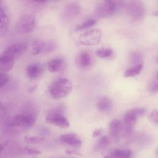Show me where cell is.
Instances as JSON below:
<instances>
[{
    "instance_id": "12",
    "label": "cell",
    "mask_w": 158,
    "mask_h": 158,
    "mask_svg": "<svg viewBox=\"0 0 158 158\" xmlns=\"http://www.w3.org/2000/svg\"><path fill=\"white\" fill-rule=\"evenodd\" d=\"M123 129V123L118 119H113L109 123V132L111 136L113 138H118Z\"/></svg>"
},
{
    "instance_id": "14",
    "label": "cell",
    "mask_w": 158,
    "mask_h": 158,
    "mask_svg": "<svg viewBox=\"0 0 158 158\" xmlns=\"http://www.w3.org/2000/svg\"><path fill=\"white\" fill-rule=\"evenodd\" d=\"M47 67L51 72H57L63 69L64 62L61 59H54L48 62Z\"/></svg>"
},
{
    "instance_id": "31",
    "label": "cell",
    "mask_w": 158,
    "mask_h": 158,
    "mask_svg": "<svg viewBox=\"0 0 158 158\" xmlns=\"http://www.w3.org/2000/svg\"><path fill=\"white\" fill-rule=\"evenodd\" d=\"M112 1H113V2L115 6L116 10H120L123 6V3H124L123 0H112Z\"/></svg>"
},
{
    "instance_id": "23",
    "label": "cell",
    "mask_w": 158,
    "mask_h": 158,
    "mask_svg": "<svg viewBox=\"0 0 158 158\" xmlns=\"http://www.w3.org/2000/svg\"><path fill=\"white\" fill-rule=\"evenodd\" d=\"M56 47L57 44L54 41H48L44 43L43 52L45 54L51 53L56 49Z\"/></svg>"
},
{
    "instance_id": "25",
    "label": "cell",
    "mask_w": 158,
    "mask_h": 158,
    "mask_svg": "<svg viewBox=\"0 0 158 158\" xmlns=\"http://www.w3.org/2000/svg\"><path fill=\"white\" fill-rule=\"evenodd\" d=\"M130 60L131 64H133V66L143 64L142 55L138 52H133L130 56Z\"/></svg>"
},
{
    "instance_id": "9",
    "label": "cell",
    "mask_w": 158,
    "mask_h": 158,
    "mask_svg": "<svg viewBox=\"0 0 158 158\" xmlns=\"http://www.w3.org/2000/svg\"><path fill=\"white\" fill-rule=\"evenodd\" d=\"M81 11L80 6L78 4L72 2L67 4L62 12V17L65 20H70L77 17Z\"/></svg>"
},
{
    "instance_id": "2",
    "label": "cell",
    "mask_w": 158,
    "mask_h": 158,
    "mask_svg": "<svg viewBox=\"0 0 158 158\" xmlns=\"http://www.w3.org/2000/svg\"><path fill=\"white\" fill-rule=\"evenodd\" d=\"M36 120V115L24 112L13 116L9 123L10 127L29 128L35 124Z\"/></svg>"
},
{
    "instance_id": "26",
    "label": "cell",
    "mask_w": 158,
    "mask_h": 158,
    "mask_svg": "<svg viewBox=\"0 0 158 158\" xmlns=\"http://www.w3.org/2000/svg\"><path fill=\"white\" fill-rule=\"evenodd\" d=\"M96 23V20H93V19L88 20L85 22L84 23H83L82 24L78 25V26L76 27L75 30H76V31H79V30H85V29H86V28H89V27H91L94 26Z\"/></svg>"
},
{
    "instance_id": "17",
    "label": "cell",
    "mask_w": 158,
    "mask_h": 158,
    "mask_svg": "<svg viewBox=\"0 0 158 158\" xmlns=\"http://www.w3.org/2000/svg\"><path fill=\"white\" fill-rule=\"evenodd\" d=\"M9 23V17L6 14L0 16V38L4 36L7 33Z\"/></svg>"
},
{
    "instance_id": "38",
    "label": "cell",
    "mask_w": 158,
    "mask_h": 158,
    "mask_svg": "<svg viewBox=\"0 0 158 158\" xmlns=\"http://www.w3.org/2000/svg\"><path fill=\"white\" fill-rule=\"evenodd\" d=\"M153 14H154L155 16H157V17H158V10H156V12H154Z\"/></svg>"
},
{
    "instance_id": "19",
    "label": "cell",
    "mask_w": 158,
    "mask_h": 158,
    "mask_svg": "<svg viewBox=\"0 0 158 158\" xmlns=\"http://www.w3.org/2000/svg\"><path fill=\"white\" fill-rule=\"evenodd\" d=\"M44 43L41 40H35L31 45V54L33 55H38L43 52Z\"/></svg>"
},
{
    "instance_id": "20",
    "label": "cell",
    "mask_w": 158,
    "mask_h": 158,
    "mask_svg": "<svg viewBox=\"0 0 158 158\" xmlns=\"http://www.w3.org/2000/svg\"><path fill=\"white\" fill-rule=\"evenodd\" d=\"M143 64H141L133 66L132 67H130L128 70H127L125 73L124 75L126 77H133L138 75L141 70H143Z\"/></svg>"
},
{
    "instance_id": "30",
    "label": "cell",
    "mask_w": 158,
    "mask_h": 158,
    "mask_svg": "<svg viewBox=\"0 0 158 158\" xmlns=\"http://www.w3.org/2000/svg\"><path fill=\"white\" fill-rule=\"evenodd\" d=\"M150 118L154 123L158 124V109L154 110L151 113Z\"/></svg>"
},
{
    "instance_id": "21",
    "label": "cell",
    "mask_w": 158,
    "mask_h": 158,
    "mask_svg": "<svg viewBox=\"0 0 158 158\" xmlns=\"http://www.w3.org/2000/svg\"><path fill=\"white\" fill-rule=\"evenodd\" d=\"M109 144L110 139H109V138L107 137L106 136H103L99 139V140L96 143L95 146V149L97 151L104 149L108 147Z\"/></svg>"
},
{
    "instance_id": "24",
    "label": "cell",
    "mask_w": 158,
    "mask_h": 158,
    "mask_svg": "<svg viewBox=\"0 0 158 158\" xmlns=\"http://www.w3.org/2000/svg\"><path fill=\"white\" fill-rule=\"evenodd\" d=\"M113 54L112 49L110 48H102L96 51L97 56L102 59H105L110 57Z\"/></svg>"
},
{
    "instance_id": "37",
    "label": "cell",
    "mask_w": 158,
    "mask_h": 158,
    "mask_svg": "<svg viewBox=\"0 0 158 158\" xmlns=\"http://www.w3.org/2000/svg\"><path fill=\"white\" fill-rule=\"evenodd\" d=\"M3 107H4V106H3V104H2V103L1 102H0V110H2V109H3Z\"/></svg>"
},
{
    "instance_id": "15",
    "label": "cell",
    "mask_w": 158,
    "mask_h": 158,
    "mask_svg": "<svg viewBox=\"0 0 158 158\" xmlns=\"http://www.w3.org/2000/svg\"><path fill=\"white\" fill-rule=\"evenodd\" d=\"M112 107L111 100L106 96L100 98L97 102V107L101 111H107Z\"/></svg>"
},
{
    "instance_id": "6",
    "label": "cell",
    "mask_w": 158,
    "mask_h": 158,
    "mask_svg": "<svg viewBox=\"0 0 158 158\" xmlns=\"http://www.w3.org/2000/svg\"><path fill=\"white\" fill-rule=\"evenodd\" d=\"M145 111L146 110L144 108H135L125 112L123 116V121L125 129L128 132L131 131L138 118L143 115Z\"/></svg>"
},
{
    "instance_id": "18",
    "label": "cell",
    "mask_w": 158,
    "mask_h": 158,
    "mask_svg": "<svg viewBox=\"0 0 158 158\" xmlns=\"http://www.w3.org/2000/svg\"><path fill=\"white\" fill-rule=\"evenodd\" d=\"M78 64L81 67H87L91 64V57L88 53L81 52L78 57Z\"/></svg>"
},
{
    "instance_id": "7",
    "label": "cell",
    "mask_w": 158,
    "mask_h": 158,
    "mask_svg": "<svg viewBox=\"0 0 158 158\" xmlns=\"http://www.w3.org/2000/svg\"><path fill=\"white\" fill-rule=\"evenodd\" d=\"M127 12L134 20L142 19L145 14V9L142 2L138 0H133L127 6Z\"/></svg>"
},
{
    "instance_id": "11",
    "label": "cell",
    "mask_w": 158,
    "mask_h": 158,
    "mask_svg": "<svg viewBox=\"0 0 158 158\" xmlns=\"http://www.w3.org/2000/svg\"><path fill=\"white\" fill-rule=\"evenodd\" d=\"M28 77L31 80L38 78L43 73V67L40 64H31L28 65L26 69Z\"/></svg>"
},
{
    "instance_id": "22",
    "label": "cell",
    "mask_w": 158,
    "mask_h": 158,
    "mask_svg": "<svg viewBox=\"0 0 158 158\" xmlns=\"http://www.w3.org/2000/svg\"><path fill=\"white\" fill-rule=\"evenodd\" d=\"M22 149L23 152L31 156L39 155L42 153V151L40 148L33 146H26L22 148Z\"/></svg>"
},
{
    "instance_id": "41",
    "label": "cell",
    "mask_w": 158,
    "mask_h": 158,
    "mask_svg": "<svg viewBox=\"0 0 158 158\" xmlns=\"http://www.w3.org/2000/svg\"><path fill=\"white\" fill-rule=\"evenodd\" d=\"M157 80H158V72L157 73Z\"/></svg>"
},
{
    "instance_id": "28",
    "label": "cell",
    "mask_w": 158,
    "mask_h": 158,
    "mask_svg": "<svg viewBox=\"0 0 158 158\" xmlns=\"http://www.w3.org/2000/svg\"><path fill=\"white\" fill-rule=\"evenodd\" d=\"M9 76L7 73L0 72V88L4 86L8 82Z\"/></svg>"
},
{
    "instance_id": "27",
    "label": "cell",
    "mask_w": 158,
    "mask_h": 158,
    "mask_svg": "<svg viewBox=\"0 0 158 158\" xmlns=\"http://www.w3.org/2000/svg\"><path fill=\"white\" fill-rule=\"evenodd\" d=\"M26 141L30 143H42L44 138L39 136H26L25 137Z\"/></svg>"
},
{
    "instance_id": "42",
    "label": "cell",
    "mask_w": 158,
    "mask_h": 158,
    "mask_svg": "<svg viewBox=\"0 0 158 158\" xmlns=\"http://www.w3.org/2000/svg\"><path fill=\"white\" fill-rule=\"evenodd\" d=\"M157 62H158V59H157Z\"/></svg>"
},
{
    "instance_id": "39",
    "label": "cell",
    "mask_w": 158,
    "mask_h": 158,
    "mask_svg": "<svg viewBox=\"0 0 158 158\" xmlns=\"http://www.w3.org/2000/svg\"><path fill=\"white\" fill-rule=\"evenodd\" d=\"M104 158H115V157L110 156H104Z\"/></svg>"
},
{
    "instance_id": "35",
    "label": "cell",
    "mask_w": 158,
    "mask_h": 158,
    "mask_svg": "<svg viewBox=\"0 0 158 158\" xmlns=\"http://www.w3.org/2000/svg\"><path fill=\"white\" fill-rule=\"evenodd\" d=\"M33 1L36 2H40V3H43L47 1V0H33Z\"/></svg>"
},
{
    "instance_id": "40",
    "label": "cell",
    "mask_w": 158,
    "mask_h": 158,
    "mask_svg": "<svg viewBox=\"0 0 158 158\" xmlns=\"http://www.w3.org/2000/svg\"><path fill=\"white\" fill-rule=\"evenodd\" d=\"M156 156L158 157V149L156 151Z\"/></svg>"
},
{
    "instance_id": "4",
    "label": "cell",
    "mask_w": 158,
    "mask_h": 158,
    "mask_svg": "<svg viewBox=\"0 0 158 158\" xmlns=\"http://www.w3.org/2000/svg\"><path fill=\"white\" fill-rule=\"evenodd\" d=\"M115 11V6L112 0H99L95 6V14L99 17H110Z\"/></svg>"
},
{
    "instance_id": "8",
    "label": "cell",
    "mask_w": 158,
    "mask_h": 158,
    "mask_svg": "<svg viewBox=\"0 0 158 158\" xmlns=\"http://www.w3.org/2000/svg\"><path fill=\"white\" fill-rule=\"evenodd\" d=\"M27 49V46L24 43H15L7 47L2 52V55L15 60L20 57Z\"/></svg>"
},
{
    "instance_id": "10",
    "label": "cell",
    "mask_w": 158,
    "mask_h": 158,
    "mask_svg": "<svg viewBox=\"0 0 158 158\" xmlns=\"http://www.w3.org/2000/svg\"><path fill=\"white\" fill-rule=\"evenodd\" d=\"M60 141L67 145L73 147H80L81 145V141L76 134L69 133L62 135L60 136Z\"/></svg>"
},
{
    "instance_id": "34",
    "label": "cell",
    "mask_w": 158,
    "mask_h": 158,
    "mask_svg": "<svg viewBox=\"0 0 158 158\" xmlns=\"http://www.w3.org/2000/svg\"><path fill=\"white\" fill-rule=\"evenodd\" d=\"M5 12L4 10V8L2 7V1L0 0V16L5 15Z\"/></svg>"
},
{
    "instance_id": "36",
    "label": "cell",
    "mask_w": 158,
    "mask_h": 158,
    "mask_svg": "<svg viewBox=\"0 0 158 158\" xmlns=\"http://www.w3.org/2000/svg\"><path fill=\"white\" fill-rule=\"evenodd\" d=\"M35 88H36V86H33V87H30V90H29V92L30 91H35Z\"/></svg>"
},
{
    "instance_id": "29",
    "label": "cell",
    "mask_w": 158,
    "mask_h": 158,
    "mask_svg": "<svg viewBox=\"0 0 158 158\" xmlns=\"http://www.w3.org/2000/svg\"><path fill=\"white\" fill-rule=\"evenodd\" d=\"M149 90L150 93L152 94L158 93V80L152 81L151 82L149 86Z\"/></svg>"
},
{
    "instance_id": "16",
    "label": "cell",
    "mask_w": 158,
    "mask_h": 158,
    "mask_svg": "<svg viewBox=\"0 0 158 158\" xmlns=\"http://www.w3.org/2000/svg\"><path fill=\"white\" fill-rule=\"evenodd\" d=\"M131 152L129 149H112L110 151V156L115 158H130Z\"/></svg>"
},
{
    "instance_id": "32",
    "label": "cell",
    "mask_w": 158,
    "mask_h": 158,
    "mask_svg": "<svg viewBox=\"0 0 158 158\" xmlns=\"http://www.w3.org/2000/svg\"><path fill=\"white\" fill-rule=\"evenodd\" d=\"M103 130L102 128H96L93 132V137H98L102 134Z\"/></svg>"
},
{
    "instance_id": "33",
    "label": "cell",
    "mask_w": 158,
    "mask_h": 158,
    "mask_svg": "<svg viewBox=\"0 0 158 158\" xmlns=\"http://www.w3.org/2000/svg\"><path fill=\"white\" fill-rule=\"evenodd\" d=\"M8 144H9L8 140L4 141L0 143V154L3 151V150L6 148V146L8 145Z\"/></svg>"
},
{
    "instance_id": "13",
    "label": "cell",
    "mask_w": 158,
    "mask_h": 158,
    "mask_svg": "<svg viewBox=\"0 0 158 158\" xmlns=\"http://www.w3.org/2000/svg\"><path fill=\"white\" fill-rule=\"evenodd\" d=\"M15 63V60L2 54L0 55V72L6 73L10 71Z\"/></svg>"
},
{
    "instance_id": "5",
    "label": "cell",
    "mask_w": 158,
    "mask_h": 158,
    "mask_svg": "<svg viewBox=\"0 0 158 158\" xmlns=\"http://www.w3.org/2000/svg\"><path fill=\"white\" fill-rule=\"evenodd\" d=\"M35 19L33 16L30 14H25L18 20L15 28L20 33H29L35 30Z\"/></svg>"
},
{
    "instance_id": "3",
    "label": "cell",
    "mask_w": 158,
    "mask_h": 158,
    "mask_svg": "<svg viewBox=\"0 0 158 158\" xmlns=\"http://www.w3.org/2000/svg\"><path fill=\"white\" fill-rule=\"evenodd\" d=\"M61 107L51 110L46 116V121L57 127L65 128L70 126L67 118L63 115Z\"/></svg>"
},
{
    "instance_id": "1",
    "label": "cell",
    "mask_w": 158,
    "mask_h": 158,
    "mask_svg": "<svg viewBox=\"0 0 158 158\" xmlns=\"http://www.w3.org/2000/svg\"><path fill=\"white\" fill-rule=\"evenodd\" d=\"M72 82L67 78H60L53 81L49 86L50 96L54 99H60L67 96L72 90Z\"/></svg>"
}]
</instances>
